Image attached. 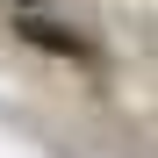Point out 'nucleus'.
<instances>
[{
    "label": "nucleus",
    "mask_w": 158,
    "mask_h": 158,
    "mask_svg": "<svg viewBox=\"0 0 158 158\" xmlns=\"http://www.w3.org/2000/svg\"><path fill=\"white\" fill-rule=\"evenodd\" d=\"M29 43H43V50H58V58H79V50H86V43H79L72 29H50V22H29Z\"/></svg>",
    "instance_id": "nucleus-1"
},
{
    "label": "nucleus",
    "mask_w": 158,
    "mask_h": 158,
    "mask_svg": "<svg viewBox=\"0 0 158 158\" xmlns=\"http://www.w3.org/2000/svg\"><path fill=\"white\" fill-rule=\"evenodd\" d=\"M22 7H36V0H22Z\"/></svg>",
    "instance_id": "nucleus-2"
}]
</instances>
